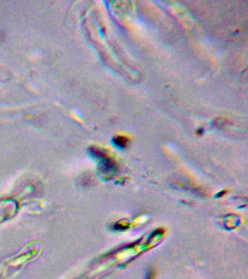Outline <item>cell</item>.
Here are the masks:
<instances>
[{
    "mask_svg": "<svg viewBox=\"0 0 248 279\" xmlns=\"http://www.w3.org/2000/svg\"><path fill=\"white\" fill-rule=\"evenodd\" d=\"M151 278H152V273L151 272H150V273H149V275H148L147 279H151Z\"/></svg>",
    "mask_w": 248,
    "mask_h": 279,
    "instance_id": "cell-2",
    "label": "cell"
},
{
    "mask_svg": "<svg viewBox=\"0 0 248 279\" xmlns=\"http://www.w3.org/2000/svg\"><path fill=\"white\" fill-rule=\"evenodd\" d=\"M114 142L117 146L120 147V148H125L127 145L128 140L127 138L123 136H117L114 139Z\"/></svg>",
    "mask_w": 248,
    "mask_h": 279,
    "instance_id": "cell-1",
    "label": "cell"
}]
</instances>
